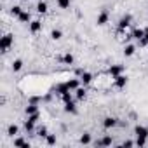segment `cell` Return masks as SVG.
<instances>
[{
	"label": "cell",
	"instance_id": "ac0fdd59",
	"mask_svg": "<svg viewBox=\"0 0 148 148\" xmlns=\"http://www.w3.org/2000/svg\"><path fill=\"white\" fill-rule=\"evenodd\" d=\"M112 143H113V139H112L110 136H105L101 141H98V145H99V146H110Z\"/></svg>",
	"mask_w": 148,
	"mask_h": 148
},
{
	"label": "cell",
	"instance_id": "f1b7e54d",
	"mask_svg": "<svg viewBox=\"0 0 148 148\" xmlns=\"http://www.w3.org/2000/svg\"><path fill=\"white\" fill-rule=\"evenodd\" d=\"M139 45H148V28H145V37L139 40Z\"/></svg>",
	"mask_w": 148,
	"mask_h": 148
},
{
	"label": "cell",
	"instance_id": "f546056e",
	"mask_svg": "<svg viewBox=\"0 0 148 148\" xmlns=\"http://www.w3.org/2000/svg\"><path fill=\"white\" fill-rule=\"evenodd\" d=\"M51 37H52L54 40H59V38L63 37V33H61L59 30H52V33H51Z\"/></svg>",
	"mask_w": 148,
	"mask_h": 148
},
{
	"label": "cell",
	"instance_id": "5bb4252c",
	"mask_svg": "<svg viewBox=\"0 0 148 148\" xmlns=\"http://www.w3.org/2000/svg\"><path fill=\"white\" fill-rule=\"evenodd\" d=\"M25 112H26V115H32V113H37L38 112V106H37V103H30L26 108H25Z\"/></svg>",
	"mask_w": 148,
	"mask_h": 148
},
{
	"label": "cell",
	"instance_id": "6da1fadb",
	"mask_svg": "<svg viewBox=\"0 0 148 148\" xmlns=\"http://www.w3.org/2000/svg\"><path fill=\"white\" fill-rule=\"evenodd\" d=\"M92 86L96 89H110L113 86V77L106 79V75H99L96 80H92Z\"/></svg>",
	"mask_w": 148,
	"mask_h": 148
},
{
	"label": "cell",
	"instance_id": "ba28073f",
	"mask_svg": "<svg viewBox=\"0 0 148 148\" xmlns=\"http://www.w3.org/2000/svg\"><path fill=\"white\" fill-rule=\"evenodd\" d=\"M64 112H68V113H77V106H75V103H73V99L68 101V103H64Z\"/></svg>",
	"mask_w": 148,
	"mask_h": 148
},
{
	"label": "cell",
	"instance_id": "83f0119b",
	"mask_svg": "<svg viewBox=\"0 0 148 148\" xmlns=\"http://www.w3.org/2000/svg\"><path fill=\"white\" fill-rule=\"evenodd\" d=\"M45 141H47V145H56V136L54 134H47L45 136Z\"/></svg>",
	"mask_w": 148,
	"mask_h": 148
},
{
	"label": "cell",
	"instance_id": "3957f363",
	"mask_svg": "<svg viewBox=\"0 0 148 148\" xmlns=\"http://www.w3.org/2000/svg\"><path fill=\"white\" fill-rule=\"evenodd\" d=\"M113 86H117L119 89H124V87L127 86V77H124V75H117V77H113Z\"/></svg>",
	"mask_w": 148,
	"mask_h": 148
},
{
	"label": "cell",
	"instance_id": "8fae6325",
	"mask_svg": "<svg viewBox=\"0 0 148 148\" xmlns=\"http://www.w3.org/2000/svg\"><path fill=\"white\" fill-rule=\"evenodd\" d=\"M66 86H68V89H70V91H75L77 87H80V80L71 79V80H68V82H66Z\"/></svg>",
	"mask_w": 148,
	"mask_h": 148
},
{
	"label": "cell",
	"instance_id": "1f68e13d",
	"mask_svg": "<svg viewBox=\"0 0 148 148\" xmlns=\"http://www.w3.org/2000/svg\"><path fill=\"white\" fill-rule=\"evenodd\" d=\"M136 145H138V146H145V145H146V138H139V136H136Z\"/></svg>",
	"mask_w": 148,
	"mask_h": 148
},
{
	"label": "cell",
	"instance_id": "d6a6232c",
	"mask_svg": "<svg viewBox=\"0 0 148 148\" xmlns=\"http://www.w3.org/2000/svg\"><path fill=\"white\" fill-rule=\"evenodd\" d=\"M37 136H40V138H45V136H47V129H45V127H40V129L37 131Z\"/></svg>",
	"mask_w": 148,
	"mask_h": 148
},
{
	"label": "cell",
	"instance_id": "2e32d148",
	"mask_svg": "<svg viewBox=\"0 0 148 148\" xmlns=\"http://www.w3.org/2000/svg\"><path fill=\"white\" fill-rule=\"evenodd\" d=\"M145 37V30L143 28H136L134 32H132V38H138V40H141Z\"/></svg>",
	"mask_w": 148,
	"mask_h": 148
},
{
	"label": "cell",
	"instance_id": "30bf717a",
	"mask_svg": "<svg viewBox=\"0 0 148 148\" xmlns=\"http://www.w3.org/2000/svg\"><path fill=\"white\" fill-rule=\"evenodd\" d=\"M119 122H117V119H113V117H106L105 119V122H103V125L106 127V129H110V127H115Z\"/></svg>",
	"mask_w": 148,
	"mask_h": 148
},
{
	"label": "cell",
	"instance_id": "44dd1931",
	"mask_svg": "<svg viewBox=\"0 0 148 148\" xmlns=\"http://www.w3.org/2000/svg\"><path fill=\"white\" fill-rule=\"evenodd\" d=\"M33 127H35V122H32V120L28 119V120L25 122V131H26V132H32V131H33Z\"/></svg>",
	"mask_w": 148,
	"mask_h": 148
},
{
	"label": "cell",
	"instance_id": "ffe728a7",
	"mask_svg": "<svg viewBox=\"0 0 148 148\" xmlns=\"http://www.w3.org/2000/svg\"><path fill=\"white\" fill-rule=\"evenodd\" d=\"M134 51H136V47H134V45H125V47H124V54H125L127 58H129V56H132V54H134Z\"/></svg>",
	"mask_w": 148,
	"mask_h": 148
},
{
	"label": "cell",
	"instance_id": "8992f818",
	"mask_svg": "<svg viewBox=\"0 0 148 148\" xmlns=\"http://www.w3.org/2000/svg\"><path fill=\"white\" fill-rule=\"evenodd\" d=\"M92 80H94V77L91 75V73H87V71H84L82 75H80V82H82L84 86H89V84H92Z\"/></svg>",
	"mask_w": 148,
	"mask_h": 148
},
{
	"label": "cell",
	"instance_id": "484cf974",
	"mask_svg": "<svg viewBox=\"0 0 148 148\" xmlns=\"http://www.w3.org/2000/svg\"><path fill=\"white\" fill-rule=\"evenodd\" d=\"M58 5L61 9H68L70 7V0H58Z\"/></svg>",
	"mask_w": 148,
	"mask_h": 148
},
{
	"label": "cell",
	"instance_id": "7402d4cb",
	"mask_svg": "<svg viewBox=\"0 0 148 148\" xmlns=\"http://www.w3.org/2000/svg\"><path fill=\"white\" fill-rule=\"evenodd\" d=\"M61 61L66 63V64H73V56H71V54H64V56L61 58Z\"/></svg>",
	"mask_w": 148,
	"mask_h": 148
},
{
	"label": "cell",
	"instance_id": "d4e9b609",
	"mask_svg": "<svg viewBox=\"0 0 148 148\" xmlns=\"http://www.w3.org/2000/svg\"><path fill=\"white\" fill-rule=\"evenodd\" d=\"M18 131H19V129H18V125H9L7 134H9V136H16V134H18Z\"/></svg>",
	"mask_w": 148,
	"mask_h": 148
},
{
	"label": "cell",
	"instance_id": "d6986e66",
	"mask_svg": "<svg viewBox=\"0 0 148 148\" xmlns=\"http://www.w3.org/2000/svg\"><path fill=\"white\" fill-rule=\"evenodd\" d=\"M37 12L45 14V12H47V4H45V2H38V5H37Z\"/></svg>",
	"mask_w": 148,
	"mask_h": 148
},
{
	"label": "cell",
	"instance_id": "7c38bea8",
	"mask_svg": "<svg viewBox=\"0 0 148 148\" xmlns=\"http://www.w3.org/2000/svg\"><path fill=\"white\" fill-rule=\"evenodd\" d=\"M18 19H19V23H32V16H30V12H25V11L18 16Z\"/></svg>",
	"mask_w": 148,
	"mask_h": 148
},
{
	"label": "cell",
	"instance_id": "9c48e42d",
	"mask_svg": "<svg viewBox=\"0 0 148 148\" xmlns=\"http://www.w3.org/2000/svg\"><path fill=\"white\" fill-rule=\"evenodd\" d=\"M40 28H42V23H40L38 19H35V21H32V23H30V32H32V33L40 32Z\"/></svg>",
	"mask_w": 148,
	"mask_h": 148
},
{
	"label": "cell",
	"instance_id": "e575fe53",
	"mask_svg": "<svg viewBox=\"0 0 148 148\" xmlns=\"http://www.w3.org/2000/svg\"><path fill=\"white\" fill-rule=\"evenodd\" d=\"M132 145H136V141H131V139H127V141H124V143H122V146H125V148H131Z\"/></svg>",
	"mask_w": 148,
	"mask_h": 148
},
{
	"label": "cell",
	"instance_id": "4fadbf2b",
	"mask_svg": "<svg viewBox=\"0 0 148 148\" xmlns=\"http://www.w3.org/2000/svg\"><path fill=\"white\" fill-rule=\"evenodd\" d=\"M106 23H108V12H106V11H103V12L98 16V25H99V26H103V25H106Z\"/></svg>",
	"mask_w": 148,
	"mask_h": 148
},
{
	"label": "cell",
	"instance_id": "cb8c5ba5",
	"mask_svg": "<svg viewBox=\"0 0 148 148\" xmlns=\"http://www.w3.org/2000/svg\"><path fill=\"white\" fill-rule=\"evenodd\" d=\"M80 143H82V145H89V143H91V134H87V132L82 134V136H80Z\"/></svg>",
	"mask_w": 148,
	"mask_h": 148
},
{
	"label": "cell",
	"instance_id": "7a4b0ae2",
	"mask_svg": "<svg viewBox=\"0 0 148 148\" xmlns=\"http://www.w3.org/2000/svg\"><path fill=\"white\" fill-rule=\"evenodd\" d=\"M12 42H14V35H11V33L4 35L2 40H0V49H2V52H7L9 47L12 45Z\"/></svg>",
	"mask_w": 148,
	"mask_h": 148
},
{
	"label": "cell",
	"instance_id": "4dcf8cb0",
	"mask_svg": "<svg viewBox=\"0 0 148 148\" xmlns=\"http://www.w3.org/2000/svg\"><path fill=\"white\" fill-rule=\"evenodd\" d=\"M61 99L64 101V103H68V101H71L73 98H71V91H68V92H64L63 96H61Z\"/></svg>",
	"mask_w": 148,
	"mask_h": 148
},
{
	"label": "cell",
	"instance_id": "277c9868",
	"mask_svg": "<svg viewBox=\"0 0 148 148\" xmlns=\"http://www.w3.org/2000/svg\"><path fill=\"white\" fill-rule=\"evenodd\" d=\"M122 71H124V64H113L110 70H108V73L112 77H117V75H122Z\"/></svg>",
	"mask_w": 148,
	"mask_h": 148
},
{
	"label": "cell",
	"instance_id": "4316f807",
	"mask_svg": "<svg viewBox=\"0 0 148 148\" xmlns=\"http://www.w3.org/2000/svg\"><path fill=\"white\" fill-rule=\"evenodd\" d=\"M21 12H23V11H21V7H19V5H14V7L11 9V14H12V16H16V18H18Z\"/></svg>",
	"mask_w": 148,
	"mask_h": 148
},
{
	"label": "cell",
	"instance_id": "603a6c76",
	"mask_svg": "<svg viewBox=\"0 0 148 148\" xmlns=\"http://www.w3.org/2000/svg\"><path fill=\"white\" fill-rule=\"evenodd\" d=\"M21 68H23V61H21V59H16V61L12 63V70H14V71H19Z\"/></svg>",
	"mask_w": 148,
	"mask_h": 148
},
{
	"label": "cell",
	"instance_id": "e0dca14e",
	"mask_svg": "<svg viewBox=\"0 0 148 148\" xmlns=\"http://www.w3.org/2000/svg\"><path fill=\"white\" fill-rule=\"evenodd\" d=\"M75 96H77V99H84L86 98V87H77L75 89Z\"/></svg>",
	"mask_w": 148,
	"mask_h": 148
},
{
	"label": "cell",
	"instance_id": "d590c367",
	"mask_svg": "<svg viewBox=\"0 0 148 148\" xmlns=\"http://www.w3.org/2000/svg\"><path fill=\"white\" fill-rule=\"evenodd\" d=\"M82 73H84V71H82L80 68H77V70H75V75H79V77H80V75H82Z\"/></svg>",
	"mask_w": 148,
	"mask_h": 148
},
{
	"label": "cell",
	"instance_id": "9a60e30c",
	"mask_svg": "<svg viewBox=\"0 0 148 148\" xmlns=\"http://www.w3.org/2000/svg\"><path fill=\"white\" fill-rule=\"evenodd\" d=\"M14 146H21V148H30V143H26L23 138H16L14 139Z\"/></svg>",
	"mask_w": 148,
	"mask_h": 148
},
{
	"label": "cell",
	"instance_id": "5b68a950",
	"mask_svg": "<svg viewBox=\"0 0 148 148\" xmlns=\"http://www.w3.org/2000/svg\"><path fill=\"white\" fill-rule=\"evenodd\" d=\"M134 134L139 136V138H148V127H145V125H136V127H134Z\"/></svg>",
	"mask_w": 148,
	"mask_h": 148
},
{
	"label": "cell",
	"instance_id": "836d02e7",
	"mask_svg": "<svg viewBox=\"0 0 148 148\" xmlns=\"http://www.w3.org/2000/svg\"><path fill=\"white\" fill-rule=\"evenodd\" d=\"M28 119H30L32 122H37V120L40 119V113H38V112H37V113H32V115H28Z\"/></svg>",
	"mask_w": 148,
	"mask_h": 148
},
{
	"label": "cell",
	"instance_id": "52a82bcc",
	"mask_svg": "<svg viewBox=\"0 0 148 148\" xmlns=\"http://www.w3.org/2000/svg\"><path fill=\"white\" fill-rule=\"evenodd\" d=\"M131 21H132V16H129V14H127V16H124V18L120 19V23H119V28L125 30V28H127V26L131 25Z\"/></svg>",
	"mask_w": 148,
	"mask_h": 148
}]
</instances>
